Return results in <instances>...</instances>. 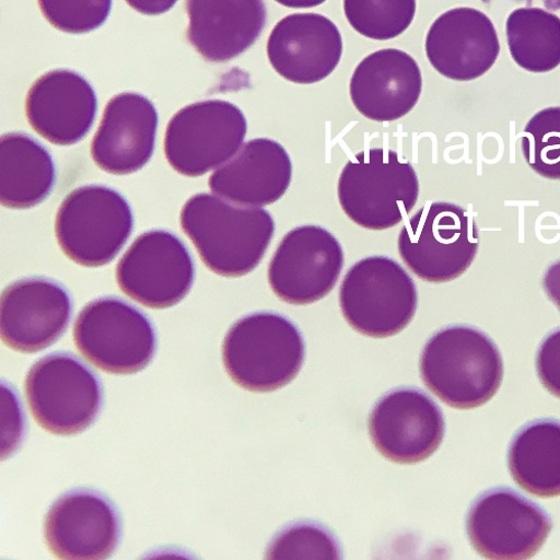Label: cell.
Segmentation results:
<instances>
[{
  "label": "cell",
  "mask_w": 560,
  "mask_h": 560,
  "mask_svg": "<svg viewBox=\"0 0 560 560\" xmlns=\"http://www.w3.org/2000/svg\"><path fill=\"white\" fill-rule=\"evenodd\" d=\"M159 126L153 103L135 92H124L106 106L92 139L91 156L105 172L127 175L142 170L152 159Z\"/></svg>",
  "instance_id": "d6986e66"
},
{
  "label": "cell",
  "mask_w": 560,
  "mask_h": 560,
  "mask_svg": "<svg viewBox=\"0 0 560 560\" xmlns=\"http://www.w3.org/2000/svg\"><path fill=\"white\" fill-rule=\"evenodd\" d=\"M542 289L560 312V259L548 266L542 277Z\"/></svg>",
  "instance_id": "1f68e13d"
},
{
  "label": "cell",
  "mask_w": 560,
  "mask_h": 560,
  "mask_svg": "<svg viewBox=\"0 0 560 560\" xmlns=\"http://www.w3.org/2000/svg\"><path fill=\"white\" fill-rule=\"evenodd\" d=\"M508 465L523 490L539 497L560 495V420L537 419L512 440Z\"/></svg>",
  "instance_id": "d4e9b609"
},
{
  "label": "cell",
  "mask_w": 560,
  "mask_h": 560,
  "mask_svg": "<svg viewBox=\"0 0 560 560\" xmlns=\"http://www.w3.org/2000/svg\"><path fill=\"white\" fill-rule=\"evenodd\" d=\"M73 339L90 363L112 375L144 370L158 347L154 325L145 313L114 296L97 299L81 310Z\"/></svg>",
  "instance_id": "ba28073f"
},
{
  "label": "cell",
  "mask_w": 560,
  "mask_h": 560,
  "mask_svg": "<svg viewBox=\"0 0 560 560\" xmlns=\"http://www.w3.org/2000/svg\"><path fill=\"white\" fill-rule=\"evenodd\" d=\"M188 39L207 61L236 59L259 38L267 19L264 0H186Z\"/></svg>",
  "instance_id": "603a6c76"
},
{
  "label": "cell",
  "mask_w": 560,
  "mask_h": 560,
  "mask_svg": "<svg viewBox=\"0 0 560 560\" xmlns=\"http://www.w3.org/2000/svg\"><path fill=\"white\" fill-rule=\"evenodd\" d=\"M42 14L65 33L85 34L108 20L113 0H37Z\"/></svg>",
  "instance_id": "f546056e"
},
{
  "label": "cell",
  "mask_w": 560,
  "mask_h": 560,
  "mask_svg": "<svg viewBox=\"0 0 560 560\" xmlns=\"http://www.w3.org/2000/svg\"><path fill=\"white\" fill-rule=\"evenodd\" d=\"M179 220L182 230L205 265L226 278L254 271L264 259L276 231L267 210L235 206L209 194L188 200Z\"/></svg>",
  "instance_id": "6da1fadb"
},
{
  "label": "cell",
  "mask_w": 560,
  "mask_h": 560,
  "mask_svg": "<svg viewBox=\"0 0 560 560\" xmlns=\"http://www.w3.org/2000/svg\"><path fill=\"white\" fill-rule=\"evenodd\" d=\"M97 112L95 89L72 70L45 73L27 93L26 116L31 127L55 145L79 143L91 130Z\"/></svg>",
  "instance_id": "e0dca14e"
},
{
  "label": "cell",
  "mask_w": 560,
  "mask_h": 560,
  "mask_svg": "<svg viewBox=\"0 0 560 560\" xmlns=\"http://www.w3.org/2000/svg\"><path fill=\"white\" fill-rule=\"evenodd\" d=\"M340 307L357 332L390 338L407 328L418 307V292L404 267L386 256L359 260L346 273Z\"/></svg>",
  "instance_id": "8992f818"
},
{
  "label": "cell",
  "mask_w": 560,
  "mask_h": 560,
  "mask_svg": "<svg viewBox=\"0 0 560 560\" xmlns=\"http://www.w3.org/2000/svg\"><path fill=\"white\" fill-rule=\"evenodd\" d=\"M196 265L185 244L166 230L140 235L117 265L120 291L147 307L177 305L194 287Z\"/></svg>",
  "instance_id": "8fae6325"
},
{
  "label": "cell",
  "mask_w": 560,
  "mask_h": 560,
  "mask_svg": "<svg viewBox=\"0 0 560 560\" xmlns=\"http://www.w3.org/2000/svg\"><path fill=\"white\" fill-rule=\"evenodd\" d=\"M52 155L33 137L12 132L0 139V200L9 209H31L48 198L56 185Z\"/></svg>",
  "instance_id": "cb8c5ba5"
},
{
  "label": "cell",
  "mask_w": 560,
  "mask_h": 560,
  "mask_svg": "<svg viewBox=\"0 0 560 560\" xmlns=\"http://www.w3.org/2000/svg\"><path fill=\"white\" fill-rule=\"evenodd\" d=\"M25 395L35 422L46 432L70 436L89 429L103 406V387L79 358L45 355L28 371Z\"/></svg>",
  "instance_id": "52a82bcc"
},
{
  "label": "cell",
  "mask_w": 560,
  "mask_h": 560,
  "mask_svg": "<svg viewBox=\"0 0 560 560\" xmlns=\"http://www.w3.org/2000/svg\"><path fill=\"white\" fill-rule=\"evenodd\" d=\"M373 445L387 459L416 464L431 457L445 435L444 416L424 392L400 388L386 394L369 417Z\"/></svg>",
  "instance_id": "5bb4252c"
},
{
  "label": "cell",
  "mask_w": 560,
  "mask_h": 560,
  "mask_svg": "<svg viewBox=\"0 0 560 560\" xmlns=\"http://www.w3.org/2000/svg\"><path fill=\"white\" fill-rule=\"evenodd\" d=\"M276 2L290 9H312L324 4L326 0H276Z\"/></svg>",
  "instance_id": "836d02e7"
},
{
  "label": "cell",
  "mask_w": 560,
  "mask_h": 560,
  "mask_svg": "<svg viewBox=\"0 0 560 560\" xmlns=\"http://www.w3.org/2000/svg\"><path fill=\"white\" fill-rule=\"evenodd\" d=\"M126 2L140 14L155 16L172 10L177 0H126Z\"/></svg>",
  "instance_id": "d6a6232c"
},
{
  "label": "cell",
  "mask_w": 560,
  "mask_h": 560,
  "mask_svg": "<svg viewBox=\"0 0 560 560\" xmlns=\"http://www.w3.org/2000/svg\"><path fill=\"white\" fill-rule=\"evenodd\" d=\"M551 528V518L540 505L510 488L485 492L466 518L472 547L488 559H529L545 545Z\"/></svg>",
  "instance_id": "7c38bea8"
},
{
  "label": "cell",
  "mask_w": 560,
  "mask_h": 560,
  "mask_svg": "<svg viewBox=\"0 0 560 560\" xmlns=\"http://www.w3.org/2000/svg\"><path fill=\"white\" fill-rule=\"evenodd\" d=\"M222 357L233 383L249 392L270 393L299 376L305 360V342L289 317L257 312L231 326Z\"/></svg>",
  "instance_id": "3957f363"
},
{
  "label": "cell",
  "mask_w": 560,
  "mask_h": 560,
  "mask_svg": "<svg viewBox=\"0 0 560 560\" xmlns=\"http://www.w3.org/2000/svg\"><path fill=\"white\" fill-rule=\"evenodd\" d=\"M44 537L51 552L60 559H107L120 538L118 511L97 491H70L59 498L46 515Z\"/></svg>",
  "instance_id": "2e32d148"
},
{
  "label": "cell",
  "mask_w": 560,
  "mask_h": 560,
  "mask_svg": "<svg viewBox=\"0 0 560 560\" xmlns=\"http://www.w3.org/2000/svg\"><path fill=\"white\" fill-rule=\"evenodd\" d=\"M522 151L538 175L560 180V107L537 113L522 135Z\"/></svg>",
  "instance_id": "83f0119b"
},
{
  "label": "cell",
  "mask_w": 560,
  "mask_h": 560,
  "mask_svg": "<svg viewBox=\"0 0 560 560\" xmlns=\"http://www.w3.org/2000/svg\"><path fill=\"white\" fill-rule=\"evenodd\" d=\"M247 126L244 113L229 102L212 100L186 106L168 122L166 160L184 176H202L240 152Z\"/></svg>",
  "instance_id": "30bf717a"
},
{
  "label": "cell",
  "mask_w": 560,
  "mask_h": 560,
  "mask_svg": "<svg viewBox=\"0 0 560 560\" xmlns=\"http://www.w3.org/2000/svg\"><path fill=\"white\" fill-rule=\"evenodd\" d=\"M500 43L491 20L482 12L463 8L441 15L427 37V55L442 75L472 81L495 63Z\"/></svg>",
  "instance_id": "ffe728a7"
},
{
  "label": "cell",
  "mask_w": 560,
  "mask_h": 560,
  "mask_svg": "<svg viewBox=\"0 0 560 560\" xmlns=\"http://www.w3.org/2000/svg\"><path fill=\"white\" fill-rule=\"evenodd\" d=\"M346 16L361 35L378 40L395 38L412 23L416 0H345Z\"/></svg>",
  "instance_id": "4316f807"
},
{
  "label": "cell",
  "mask_w": 560,
  "mask_h": 560,
  "mask_svg": "<svg viewBox=\"0 0 560 560\" xmlns=\"http://www.w3.org/2000/svg\"><path fill=\"white\" fill-rule=\"evenodd\" d=\"M345 252L329 230L315 224L287 233L271 257L268 282L291 305H310L328 296L339 282Z\"/></svg>",
  "instance_id": "4fadbf2b"
},
{
  "label": "cell",
  "mask_w": 560,
  "mask_h": 560,
  "mask_svg": "<svg viewBox=\"0 0 560 560\" xmlns=\"http://www.w3.org/2000/svg\"><path fill=\"white\" fill-rule=\"evenodd\" d=\"M133 215L128 201L105 185L75 189L61 203L56 236L65 255L84 267L112 262L131 236Z\"/></svg>",
  "instance_id": "9c48e42d"
},
{
  "label": "cell",
  "mask_w": 560,
  "mask_h": 560,
  "mask_svg": "<svg viewBox=\"0 0 560 560\" xmlns=\"http://www.w3.org/2000/svg\"><path fill=\"white\" fill-rule=\"evenodd\" d=\"M480 247L479 228L459 206L432 202L402 226L398 250L420 279L442 284L460 277L474 264Z\"/></svg>",
  "instance_id": "5b68a950"
},
{
  "label": "cell",
  "mask_w": 560,
  "mask_h": 560,
  "mask_svg": "<svg viewBox=\"0 0 560 560\" xmlns=\"http://www.w3.org/2000/svg\"><path fill=\"white\" fill-rule=\"evenodd\" d=\"M343 212L368 230L398 225L415 208L419 180L413 166L397 152L371 149L343 167L338 184Z\"/></svg>",
  "instance_id": "277c9868"
},
{
  "label": "cell",
  "mask_w": 560,
  "mask_h": 560,
  "mask_svg": "<svg viewBox=\"0 0 560 560\" xmlns=\"http://www.w3.org/2000/svg\"><path fill=\"white\" fill-rule=\"evenodd\" d=\"M506 38L513 60L534 73L560 66V19L540 9H520L506 21Z\"/></svg>",
  "instance_id": "484cf974"
},
{
  "label": "cell",
  "mask_w": 560,
  "mask_h": 560,
  "mask_svg": "<svg viewBox=\"0 0 560 560\" xmlns=\"http://www.w3.org/2000/svg\"><path fill=\"white\" fill-rule=\"evenodd\" d=\"M293 164L276 140H249L209 178L213 194L244 207H266L282 199L290 189Z\"/></svg>",
  "instance_id": "44dd1931"
},
{
  "label": "cell",
  "mask_w": 560,
  "mask_h": 560,
  "mask_svg": "<svg viewBox=\"0 0 560 560\" xmlns=\"http://www.w3.org/2000/svg\"><path fill=\"white\" fill-rule=\"evenodd\" d=\"M72 311L69 292L56 280L42 277L20 279L2 294V340L19 352H39L65 335Z\"/></svg>",
  "instance_id": "9a60e30c"
},
{
  "label": "cell",
  "mask_w": 560,
  "mask_h": 560,
  "mask_svg": "<svg viewBox=\"0 0 560 560\" xmlns=\"http://www.w3.org/2000/svg\"><path fill=\"white\" fill-rule=\"evenodd\" d=\"M420 375L446 405L474 409L499 392L504 370L498 346L469 325H451L438 331L420 357Z\"/></svg>",
  "instance_id": "7a4b0ae2"
},
{
  "label": "cell",
  "mask_w": 560,
  "mask_h": 560,
  "mask_svg": "<svg viewBox=\"0 0 560 560\" xmlns=\"http://www.w3.org/2000/svg\"><path fill=\"white\" fill-rule=\"evenodd\" d=\"M536 365L542 386L560 398V328L550 332L540 343Z\"/></svg>",
  "instance_id": "4dcf8cb0"
},
{
  "label": "cell",
  "mask_w": 560,
  "mask_h": 560,
  "mask_svg": "<svg viewBox=\"0 0 560 560\" xmlns=\"http://www.w3.org/2000/svg\"><path fill=\"white\" fill-rule=\"evenodd\" d=\"M340 556L335 536L312 523L295 524L280 532L267 552L270 559H338Z\"/></svg>",
  "instance_id": "f1b7e54d"
},
{
  "label": "cell",
  "mask_w": 560,
  "mask_h": 560,
  "mask_svg": "<svg viewBox=\"0 0 560 560\" xmlns=\"http://www.w3.org/2000/svg\"><path fill=\"white\" fill-rule=\"evenodd\" d=\"M267 52L287 80L312 84L328 78L340 63L343 40L337 25L318 14H293L271 31Z\"/></svg>",
  "instance_id": "ac0fdd59"
},
{
  "label": "cell",
  "mask_w": 560,
  "mask_h": 560,
  "mask_svg": "<svg viewBox=\"0 0 560 560\" xmlns=\"http://www.w3.org/2000/svg\"><path fill=\"white\" fill-rule=\"evenodd\" d=\"M423 78L417 62L404 51L386 49L366 57L355 69L350 95L365 118L389 122L415 108Z\"/></svg>",
  "instance_id": "7402d4cb"
}]
</instances>
